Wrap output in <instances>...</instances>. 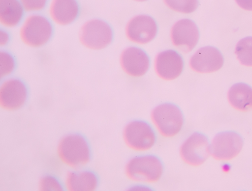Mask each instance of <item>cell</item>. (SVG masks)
I'll return each instance as SVG.
<instances>
[{"instance_id":"1","label":"cell","mask_w":252,"mask_h":191,"mask_svg":"<svg viewBox=\"0 0 252 191\" xmlns=\"http://www.w3.org/2000/svg\"><path fill=\"white\" fill-rule=\"evenodd\" d=\"M57 151L62 163L75 169L87 164L91 158L87 141L77 134H70L62 137L58 143Z\"/></svg>"},{"instance_id":"2","label":"cell","mask_w":252,"mask_h":191,"mask_svg":"<svg viewBox=\"0 0 252 191\" xmlns=\"http://www.w3.org/2000/svg\"><path fill=\"white\" fill-rule=\"evenodd\" d=\"M125 171L126 176L132 181L154 183L161 178L163 167L158 157L146 155L130 159L126 164Z\"/></svg>"},{"instance_id":"3","label":"cell","mask_w":252,"mask_h":191,"mask_svg":"<svg viewBox=\"0 0 252 191\" xmlns=\"http://www.w3.org/2000/svg\"><path fill=\"white\" fill-rule=\"evenodd\" d=\"M151 119L160 135L171 137L182 129L184 117L181 109L175 105L165 103L155 107L151 111Z\"/></svg>"},{"instance_id":"4","label":"cell","mask_w":252,"mask_h":191,"mask_svg":"<svg viewBox=\"0 0 252 191\" xmlns=\"http://www.w3.org/2000/svg\"><path fill=\"white\" fill-rule=\"evenodd\" d=\"M52 32V26L46 18L38 14H32L29 16L22 24L20 36L27 45L38 47L48 42Z\"/></svg>"},{"instance_id":"5","label":"cell","mask_w":252,"mask_h":191,"mask_svg":"<svg viewBox=\"0 0 252 191\" xmlns=\"http://www.w3.org/2000/svg\"><path fill=\"white\" fill-rule=\"evenodd\" d=\"M113 33L106 22L93 19L85 22L79 32V40L85 47L92 50H100L112 41Z\"/></svg>"},{"instance_id":"6","label":"cell","mask_w":252,"mask_h":191,"mask_svg":"<svg viewBox=\"0 0 252 191\" xmlns=\"http://www.w3.org/2000/svg\"><path fill=\"white\" fill-rule=\"evenodd\" d=\"M123 137L127 146L138 151L150 149L156 139L151 126L142 120H133L128 123L124 128Z\"/></svg>"},{"instance_id":"7","label":"cell","mask_w":252,"mask_h":191,"mask_svg":"<svg viewBox=\"0 0 252 191\" xmlns=\"http://www.w3.org/2000/svg\"><path fill=\"white\" fill-rule=\"evenodd\" d=\"M179 154L183 161L189 165H201L210 155L207 137L201 133H193L181 144Z\"/></svg>"},{"instance_id":"8","label":"cell","mask_w":252,"mask_h":191,"mask_svg":"<svg viewBox=\"0 0 252 191\" xmlns=\"http://www.w3.org/2000/svg\"><path fill=\"white\" fill-rule=\"evenodd\" d=\"M243 145L242 137L231 131L217 134L210 144V155L218 160H228L236 157Z\"/></svg>"},{"instance_id":"9","label":"cell","mask_w":252,"mask_h":191,"mask_svg":"<svg viewBox=\"0 0 252 191\" xmlns=\"http://www.w3.org/2000/svg\"><path fill=\"white\" fill-rule=\"evenodd\" d=\"M199 36L196 24L188 19L178 21L171 28V38L173 44L185 53H189L195 47Z\"/></svg>"},{"instance_id":"10","label":"cell","mask_w":252,"mask_h":191,"mask_svg":"<svg viewBox=\"0 0 252 191\" xmlns=\"http://www.w3.org/2000/svg\"><path fill=\"white\" fill-rule=\"evenodd\" d=\"M157 29V24L152 17L146 15H139L128 22L126 33L129 40L144 44L155 38Z\"/></svg>"},{"instance_id":"11","label":"cell","mask_w":252,"mask_h":191,"mask_svg":"<svg viewBox=\"0 0 252 191\" xmlns=\"http://www.w3.org/2000/svg\"><path fill=\"white\" fill-rule=\"evenodd\" d=\"M27 98V89L20 80L11 78L4 81L0 86V106L7 110L20 109Z\"/></svg>"},{"instance_id":"12","label":"cell","mask_w":252,"mask_h":191,"mask_svg":"<svg viewBox=\"0 0 252 191\" xmlns=\"http://www.w3.org/2000/svg\"><path fill=\"white\" fill-rule=\"evenodd\" d=\"M189 66L195 72L201 73L213 72L223 65V58L217 48L205 46L198 49L191 57Z\"/></svg>"},{"instance_id":"13","label":"cell","mask_w":252,"mask_h":191,"mask_svg":"<svg viewBox=\"0 0 252 191\" xmlns=\"http://www.w3.org/2000/svg\"><path fill=\"white\" fill-rule=\"evenodd\" d=\"M184 66L181 56L176 51L168 50L158 53L155 60V69L161 79L171 81L181 74Z\"/></svg>"},{"instance_id":"14","label":"cell","mask_w":252,"mask_h":191,"mask_svg":"<svg viewBox=\"0 0 252 191\" xmlns=\"http://www.w3.org/2000/svg\"><path fill=\"white\" fill-rule=\"evenodd\" d=\"M120 63L123 70L132 77H140L148 70L149 58L142 49L130 47L125 49L120 56Z\"/></svg>"},{"instance_id":"15","label":"cell","mask_w":252,"mask_h":191,"mask_svg":"<svg viewBox=\"0 0 252 191\" xmlns=\"http://www.w3.org/2000/svg\"><path fill=\"white\" fill-rule=\"evenodd\" d=\"M78 6L75 0H52L49 6V14L57 24L67 25L77 17Z\"/></svg>"},{"instance_id":"16","label":"cell","mask_w":252,"mask_h":191,"mask_svg":"<svg viewBox=\"0 0 252 191\" xmlns=\"http://www.w3.org/2000/svg\"><path fill=\"white\" fill-rule=\"evenodd\" d=\"M69 172L65 179L66 189L70 191H92L98 184L97 178L92 172L78 170Z\"/></svg>"},{"instance_id":"17","label":"cell","mask_w":252,"mask_h":191,"mask_svg":"<svg viewBox=\"0 0 252 191\" xmlns=\"http://www.w3.org/2000/svg\"><path fill=\"white\" fill-rule=\"evenodd\" d=\"M228 99L235 109L248 111L252 109V88L244 83L233 84L228 92Z\"/></svg>"},{"instance_id":"18","label":"cell","mask_w":252,"mask_h":191,"mask_svg":"<svg viewBox=\"0 0 252 191\" xmlns=\"http://www.w3.org/2000/svg\"><path fill=\"white\" fill-rule=\"evenodd\" d=\"M23 14V7L19 0H0V22L3 26H16Z\"/></svg>"},{"instance_id":"19","label":"cell","mask_w":252,"mask_h":191,"mask_svg":"<svg viewBox=\"0 0 252 191\" xmlns=\"http://www.w3.org/2000/svg\"><path fill=\"white\" fill-rule=\"evenodd\" d=\"M235 54L242 64L252 66V36L245 37L237 43Z\"/></svg>"},{"instance_id":"20","label":"cell","mask_w":252,"mask_h":191,"mask_svg":"<svg viewBox=\"0 0 252 191\" xmlns=\"http://www.w3.org/2000/svg\"><path fill=\"white\" fill-rule=\"evenodd\" d=\"M171 9L183 13H190L198 7V0H163Z\"/></svg>"},{"instance_id":"21","label":"cell","mask_w":252,"mask_h":191,"mask_svg":"<svg viewBox=\"0 0 252 191\" xmlns=\"http://www.w3.org/2000/svg\"><path fill=\"white\" fill-rule=\"evenodd\" d=\"M39 189L43 191H60L62 190V186L55 177L45 175L39 180Z\"/></svg>"},{"instance_id":"22","label":"cell","mask_w":252,"mask_h":191,"mask_svg":"<svg viewBox=\"0 0 252 191\" xmlns=\"http://www.w3.org/2000/svg\"><path fill=\"white\" fill-rule=\"evenodd\" d=\"M14 67V60L8 54L5 52L0 53V76L5 77L9 74Z\"/></svg>"},{"instance_id":"23","label":"cell","mask_w":252,"mask_h":191,"mask_svg":"<svg viewBox=\"0 0 252 191\" xmlns=\"http://www.w3.org/2000/svg\"><path fill=\"white\" fill-rule=\"evenodd\" d=\"M19 1L26 10L33 12L43 9L47 0H19Z\"/></svg>"},{"instance_id":"24","label":"cell","mask_w":252,"mask_h":191,"mask_svg":"<svg viewBox=\"0 0 252 191\" xmlns=\"http://www.w3.org/2000/svg\"><path fill=\"white\" fill-rule=\"evenodd\" d=\"M238 5L243 9L252 11V0H235Z\"/></svg>"},{"instance_id":"25","label":"cell","mask_w":252,"mask_h":191,"mask_svg":"<svg viewBox=\"0 0 252 191\" xmlns=\"http://www.w3.org/2000/svg\"><path fill=\"white\" fill-rule=\"evenodd\" d=\"M8 35L4 31H0V45H5L8 41Z\"/></svg>"},{"instance_id":"26","label":"cell","mask_w":252,"mask_h":191,"mask_svg":"<svg viewBox=\"0 0 252 191\" xmlns=\"http://www.w3.org/2000/svg\"><path fill=\"white\" fill-rule=\"evenodd\" d=\"M136 1H146L147 0H135Z\"/></svg>"}]
</instances>
